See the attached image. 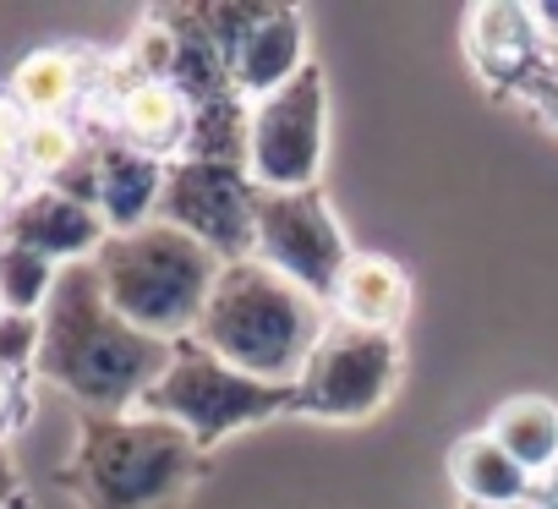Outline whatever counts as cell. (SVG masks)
I'll return each instance as SVG.
<instances>
[{
	"label": "cell",
	"mask_w": 558,
	"mask_h": 509,
	"mask_svg": "<svg viewBox=\"0 0 558 509\" xmlns=\"http://www.w3.org/2000/svg\"><path fill=\"white\" fill-rule=\"evenodd\" d=\"M94 143V170H99V219L110 235H132L143 225L159 219V203H165V181H170V165L110 137V132H88Z\"/></svg>",
	"instance_id": "cell-11"
},
{
	"label": "cell",
	"mask_w": 558,
	"mask_h": 509,
	"mask_svg": "<svg viewBox=\"0 0 558 509\" xmlns=\"http://www.w3.org/2000/svg\"><path fill=\"white\" fill-rule=\"evenodd\" d=\"M88 148V132L77 121H28L23 132V154H17V170L34 181V186H56Z\"/></svg>",
	"instance_id": "cell-19"
},
{
	"label": "cell",
	"mask_w": 558,
	"mask_h": 509,
	"mask_svg": "<svg viewBox=\"0 0 558 509\" xmlns=\"http://www.w3.org/2000/svg\"><path fill=\"white\" fill-rule=\"evenodd\" d=\"M17 498H23V487H17V471H12L7 449H0V509H7V504H17Z\"/></svg>",
	"instance_id": "cell-26"
},
{
	"label": "cell",
	"mask_w": 558,
	"mask_h": 509,
	"mask_svg": "<svg viewBox=\"0 0 558 509\" xmlns=\"http://www.w3.org/2000/svg\"><path fill=\"white\" fill-rule=\"evenodd\" d=\"M99 286H105V302L132 324L143 329L148 340H165V346H181L197 335L208 302H214V286L225 275V264L203 241H192L186 230L154 219L132 235H110L99 246Z\"/></svg>",
	"instance_id": "cell-3"
},
{
	"label": "cell",
	"mask_w": 558,
	"mask_h": 509,
	"mask_svg": "<svg viewBox=\"0 0 558 509\" xmlns=\"http://www.w3.org/2000/svg\"><path fill=\"white\" fill-rule=\"evenodd\" d=\"M257 181L235 165L175 159L165 181L159 219L203 241L219 264H246L257 252Z\"/></svg>",
	"instance_id": "cell-9"
},
{
	"label": "cell",
	"mask_w": 558,
	"mask_h": 509,
	"mask_svg": "<svg viewBox=\"0 0 558 509\" xmlns=\"http://www.w3.org/2000/svg\"><path fill=\"white\" fill-rule=\"evenodd\" d=\"M324 148H329V88L318 66H307L291 88L252 105L246 175L257 181V192H318Z\"/></svg>",
	"instance_id": "cell-6"
},
{
	"label": "cell",
	"mask_w": 558,
	"mask_h": 509,
	"mask_svg": "<svg viewBox=\"0 0 558 509\" xmlns=\"http://www.w3.org/2000/svg\"><path fill=\"white\" fill-rule=\"evenodd\" d=\"M520 99H531V105H536V110H542V116L558 126V56H553V61H547V66H542V72H536V77L520 88Z\"/></svg>",
	"instance_id": "cell-24"
},
{
	"label": "cell",
	"mask_w": 558,
	"mask_h": 509,
	"mask_svg": "<svg viewBox=\"0 0 558 509\" xmlns=\"http://www.w3.org/2000/svg\"><path fill=\"white\" fill-rule=\"evenodd\" d=\"M39 324H45V340H39V367L34 373L45 384H61L94 416L137 411L143 395L170 367V351H175V346L148 340L143 329H132L105 302V286H99L94 264H66L61 269Z\"/></svg>",
	"instance_id": "cell-1"
},
{
	"label": "cell",
	"mask_w": 558,
	"mask_h": 509,
	"mask_svg": "<svg viewBox=\"0 0 558 509\" xmlns=\"http://www.w3.org/2000/svg\"><path fill=\"white\" fill-rule=\"evenodd\" d=\"M39 340H45V324L28 318V313H0V373H17L28 378L39 367Z\"/></svg>",
	"instance_id": "cell-22"
},
{
	"label": "cell",
	"mask_w": 558,
	"mask_h": 509,
	"mask_svg": "<svg viewBox=\"0 0 558 509\" xmlns=\"http://www.w3.org/2000/svg\"><path fill=\"white\" fill-rule=\"evenodd\" d=\"M56 280H61V269L50 258H39V252H28V246L0 241V302H7V313L39 318L50 307Z\"/></svg>",
	"instance_id": "cell-20"
},
{
	"label": "cell",
	"mask_w": 558,
	"mask_h": 509,
	"mask_svg": "<svg viewBox=\"0 0 558 509\" xmlns=\"http://www.w3.org/2000/svg\"><path fill=\"white\" fill-rule=\"evenodd\" d=\"M110 137L175 165L186 154V132H192V105L170 88V83H132L116 105H110V121H105Z\"/></svg>",
	"instance_id": "cell-16"
},
{
	"label": "cell",
	"mask_w": 558,
	"mask_h": 509,
	"mask_svg": "<svg viewBox=\"0 0 558 509\" xmlns=\"http://www.w3.org/2000/svg\"><path fill=\"white\" fill-rule=\"evenodd\" d=\"M192 476L197 444L154 411L88 416L66 460V487L83 509H170Z\"/></svg>",
	"instance_id": "cell-4"
},
{
	"label": "cell",
	"mask_w": 558,
	"mask_h": 509,
	"mask_svg": "<svg viewBox=\"0 0 558 509\" xmlns=\"http://www.w3.org/2000/svg\"><path fill=\"white\" fill-rule=\"evenodd\" d=\"M175 34H170V23L159 17V12H148V23L126 39V50H121V61H126V72L137 77V83H170V72H175Z\"/></svg>",
	"instance_id": "cell-21"
},
{
	"label": "cell",
	"mask_w": 558,
	"mask_h": 509,
	"mask_svg": "<svg viewBox=\"0 0 558 509\" xmlns=\"http://www.w3.org/2000/svg\"><path fill=\"white\" fill-rule=\"evenodd\" d=\"M449 476H454L465 509H531L542 493V482L493 433H465L449 449Z\"/></svg>",
	"instance_id": "cell-15"
},
{
	"label": "cell",
	"mask_w": 558,
	"mask_h": 509,
	"mask_svg": "<svg viewBox=\"0 0 558 509\" xmlns=\"http://www.w3.org/2000/svg\"><path fill=\"white\" fill-rule=\"evenodd\" d=\"M395 384H400V340L395 335L329 324L324 346L313 351L307 373L291 389V411L324 416V422H362V416L384 411Z\"/></svg>",
	"instance_id": "cell-7"
},
{
	"label": "cell",
	"mask_w": 558,
	"mask_h": 509,
	"mask_svg": "<svg viewBox=\"0 0 558 509\" xmlns=\"http://www.w3.org/2000/svg\"><path fill=\"white\" fill-rule=\"evenodd\" d=\"M465 45H471L476 72L493 88H514V94L553 61V45L542 39L536 7H509V0H493V7H476L465 17Z\"/></svg>",
	"instance_id": "cell-12"
},
{
	"label": "cell",
	"mask_w": 558,
	"mask_h": 509,
	"mask_svg": "<svg viewBox=\"0 0 558 509\" xmlns=\"http://www.w3.org/2000/svg\"><path fill=\"white\" fill-rule=\"evenodd\" d=\"M257 264L286 275L291 286L313 291L318 302L335 296L345 264L356 258L324 192H263L257 197Z\"/></svg>",
	"instance_id": "cell-8"
},
{
	"label": "cell",
	"mask_w": 558,
	"mask_h": 509,
	"mask_svg": "<svg viewBox=\"0 0 558 509\" xmlns=\"http://www.w3.org/2000/svg\"><path fill=\"white\" fill-rule=\"evenodd\" d=\"M329 318L367 335H400L411 318V275L384 252H356L329 296Z\"/></svg>",
	"instance_id": "cell-14"
},
{
	"label": "cell",
	"mask_w": 558,
	"mask_h": 509,
	"mask_svg": "<svg viewBox=\"0 0 558 509\" xmlns=\"http://www.w3.org/2000/svg\"><path fill=\"white\" fill-rule=\"evenodd\" d=\"M23 416H28V378L0 373V438L12 427H23Z\"/></svg>",
	"instance_id": "cell-23"
},
{
	"label": "cell",
	"mask_w": 558,
	"mask_h": 509,
	"mask_svg": "<svg viewBox=\"0 0 558 509\" xmlns=\"http://www.w3.org/2000/svg\"><path fill=\"white\" fill-rule=\"evenodd\" d=\"M531 509H558V476H547L542 482V493H536V504Z\"/></svg>",
	"instance_id": "cell-27"
},
{
	"label": "cell",
	"mask_w": 558,
	"mask_h": 509,
	"mask_svg": "<svg viewBox=\"0 0 558 509\" xmlns=\"http://www.w3.org/2000/svg\"><path fill=\"white\" fill-rule=\"evenodd\" d=\"M0 313H7V302H0Z\"/></svg>",
	"instance_id": "cell-29"
},
{
	"label": "cell",
	"mask_w": 558,
	"mask_h": 509,
	"mask_svg": "<svg viewBox=\"0 0 558 509\" xmlns=\"http://www.w3.org/2000/svg\"><path fill=\"white\" fill-rule=\"evenodd\" d=\"M7 509H34V498H28V493H23V498H17V504H7Z\"/></svg>",
	"instance_id": "cell-28"
},
{
	"label": "cell",
	"mask_w": 558,
	"mask_h": 509,
	"mask_svg": "<svg viewBox=\"0 0 558 509\" xmlns=\"http://www.w3.org/2000/svg\"><path fill=\"white\" fill-rule=\"evenodd\" d=\"M307 17L291 7H268L257 17V28L241 39L235 61H230V83L246 105H263L268 94L291 88L307 72Z\"/></svg>",
	"instance_id": "cell-13"
},
{
	"label": "cell",
	"mask_w": 558,
	"mask_h": 509,
	"mask_svg": "<svg viewBox=\"0 0 558 509\" xmlns=\"http://www.w3.org/2000/svg\"><path fill=\"white\" fill-rule=\"evenodd\" d=\"M329 324H335L329 302L291 286L268 264L246 258V264H225L214 302H208L192 340L203 351H214L219 362H230L235 373L257 378V384L296 389V378L307 373Z\"/></svg>",
	"instance_id": "cell-2"
},
{
	"label": "cell",
	"mask_w": 558,
	"mask_h": 509,
	"mask_svg": "<svg viewBox=\"0 0 558 509\" xmlns=\"http://www.w3.org/2000/svg\"><path fill=\"white\" fill-rule=\"evenodd\" d=\"M23 132H28V116L17 110L12 94H0V159H12V165H17V154H23Z\"/></svg>",
	"instance_id": "cell-25"
},
{
	"label": "cell",
	"mask_w": 558,
	"mask_h": 509,
	"mask_svg": "<svg viewBox=\"0 0 558 509\" xmlns=\"http://www.w3.org/2000/svg\"><path fill=\"white\" fill-rule=\"evenodd\" d=\"M7 94L17 99V110L28 121H66L88 99V56L83 50H66V45L34 50V56L17 61Z\"/></svg>",
	"instance_id": "cell-17"
},
{
	"label": "cell",
	"mask_w": 558,
	"mask_h": 509,
	"mask_svg": "<svg viewBox=\"0 0 558 509\" xmlns=\"http://www.w3.org/2000/svg\"><path fill=\"white\" fill-rule=\"evenodd\" d=\"M0 241L28 246L39 258H50L56 269H66V264H94L99 246L110 241V230H105L99 208H88L56 186H28L0 214Z\"/></svg>",
	"instance_id": "cell-10"
},
{
	"label": "cell",
	"mask_w": 558,
	"mask_h": 509,
	"mask_svg": "<svg viewBox=\"0 0 558 509\" xmlns=\"http://www.w3.org/2000/svg\"><path fill=\"white\" fill-rule=\"evenodd\" d=\"M137 411H154V416L175 422L203 455V449L225 444L235 427H252L263 416L291 411V389L257 384V378L235 373L230 362H219L214 351H203L197 340H181L170 351V367L159 373V384L143 395Z\"/></svg>",
	"instance_id": "cell-5"
},
{
	"label": "cell",
	"mask_w": 558,
	"mask_h": 509,
	"mask_svg": "<svg viewBox=\"0 0 558 509\" xmlns=\"http://www.w3.org/2000/svg\"><path fill=\"white\" fill-rule=\"evenodd\" d=\"M487 433H493L536 482L558 476V405H553V400H542V395H514V400H504V405L493 411Z\"/></svg>",
	"instance_id": "cell-18"
}]
</instances>
